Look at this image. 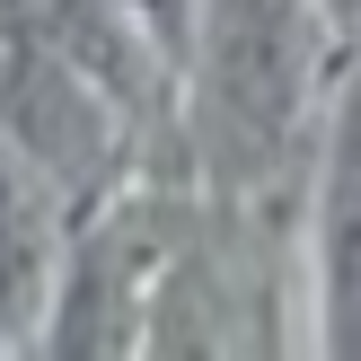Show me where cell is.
Instances as JSON below:
<instances>
[{
  "instance_id": "cell-1",
  "label": "cell",
  "mask_w": 361,
  "mask_h": 361,
  "mask_svg": "<svg viewBox=\"0 0 361 361\" xmlns=\"http://www.w3.org/2000/svg\"><path fill=\"white\" fill-rule=\"evenodd\" d=\"M291 71H300V44H291V0H229L221 18V115L238 141H274L282 115H291Z\"/></svg>"
},
{
  "instance_id": "cell-2",
  "label": "cell",
  "mask_w": 361,
  "mask_h": 361,
  "mask_svg": "<svg viewBox=\"0 0 361 361\" xmlns=\"http://www.w3.org/2000/svg\"><path fill=\"white\" fill-rule=\"evenodd\" d=\"M326 344L361 361V88L335 123V176H326Z\"/></svg>"
},
{
  "instance_id": "cell-3",
  "label": "cell",
  "mask_w": 361,
  "mask_h": 361,
  "mask_svg": "<svg viewBox=\"0 0 361 361\" xmlns=\"http://www.w3.org/2000/svg\"><path fill=\"white\" fill-rule=\"evenodd\" d=\"M27 247H35V229L18 212V194L0 185V300H27Z\"/></svg>"
},
{
  "instance_id": "cell-4",
  "label": "cell",
  "mask_w": 361,
  "mask_h": 361,
  "mask_svg": "<svg viewBox=\"0 0 361 361\" xmlns=\"http://www.w3.org/2000/svg\"><path fill=\"white\" fill-rule=\"evenodd\" d=\"M150 18H159V27H168V18H176V0H150Z\"/></svg>"
}]
</instances>
